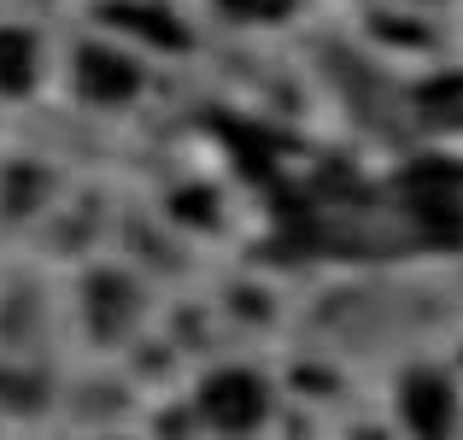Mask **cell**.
<instances>
[{
  "label": "cell",
  "instance_id": "cell-1",
  "mask_svg": "<svg viewBox=\"0 0 463 440\" xmlns=\"http://www.w3.org/2000/svg\"><path fill=\"white\" fill-rule=\"evenodd\" d=\"M259 387L247 382V376H223V382H212V394H205V411H212L223 429H252L259 423Z\"/></svg>",
  "mask_w": 463,
  "mask_h": 440
},
{
  "label": "cell",
  "instance_id": "cell-2",
  "mask_svg": "<svg viewBox=\"0 0 463 440\" xmlns=\"http://www.w3.org/2000/svg\"><path fill=\"white\" fill-rule=\"evenodd\" d=\"M422 112L434 124H463V77H446L434 89H422Z\"/></svg>",
  "mask_w": 463,
  "mask_h": 440
},
{
  "label": "cell",
  "instance_id": "cell-3",
  "mask_svg": "<svg viewBox=\"0 0 463 440\" xmlns=\"http://www.w3.org/2000/svg\"><path fill=\"white\" fill-rule=\"evenodd\" d=\"M24 53H30L24 35H0V82H6V89H18V82H24Z\"/></svg>",
  "mask_w": 463,
  "mask_h": 440
},
{
  "label": "cell",
  "instance_id": "cell-4",
  "mask_svg": "<svg viewBox=\"0 0 463 440\" xmlns=\"http://www.w3.org/2000/svg\"><path fill=\"white\" fill-rule=\"evenodd\" d=\"M417 399H422V406H417V417L429 423V440H434V435H440V387H434V382H422V387H417Z\"/></svg>",
  "mask_w": 463,
  "mask_h": 440
},
{
  "label": "cell",
  "instance_id": "cell-5",
  "mask_svg": "<svg viewBox=\"0 0 463 440\" xmlns=\"http://www.w3.org/2000/svg\"><path fill=\"white\" fill-rule=\"evenodd\" d=\"M229 6H235V12H276L282 0H229Z\"/></svg>",
  "mask_w": 463,
  "mask_h": 440
}]
</instances>
